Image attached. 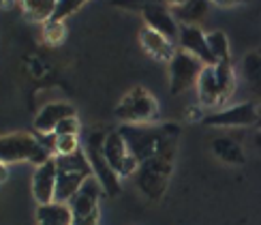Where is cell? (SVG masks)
Instances as JSON below:
<instances>
[{"mask_svg":"<svg viewBox=\"0 0 261 225\" xmlns=\"http://www.w3.org/2000/svg\"><path fill=\"white\" fill-rule=\"evenodd\" d=\"M120 135L128 146V153L133 155L139 163L144 161L176 150L178 137H180V127L167 122V124H122Z\"/></svg>","mask_w":261,"mask_h":225,"instance_id":"cell-1","label":"cell"},{"mask_svg":"<svg viewBox=\"0 0 261 225\" xmlns=\"http://www.w3.org/2000/svg\"><path fill=\"white\" fill-rule=\"evenodd\" d=\"M54 159H56V167H58L56 197H54V202L69 204L80 193L84 182L90 176H94L92 167H90V161H88V157H86L84 150H77V153L64 155V157H54Z\"/></svg>","mask_w":261,"mask_h":225,"instance_id":"cell-2","label":"cell"},{"mask_svg":"<svg viewBox=\"0 0 261 225\" xmlns=\"http://www.w3.org/2000/svg\"><path fill=\"white\" fill-rule=\"evenodd\" d=\"M199 101L205 107H221L223 103L229 101L236 90V75L231 69V60L219 62L214 67H203L199 82Z\"/></svg>","mask_w":261,"mask_h":225,"instance_id":"cell-3","label":"cell"},{"mask_svg":"<svg viewBox=\"0 0 261 225\" xmlns=\"http://www.w3.org/2000/svg\"><path fill=\"white\" fill-rule=\"evenodd\" d=\"M173 155L176 150H169V153L156 155L144 163H139L137 167V187L150 199H161L163 193H165L171 171H173Z\"/></svg>","mask_w":261,"mask_h":225,"instance_id":"cell-4","label":"cell"},{"mask_svg":"<svg viewBox=\"0 0 261 225\" xmlns=\"http://www.w3.org/2000/svg\"><path fill=\"white\" fill-rule=\"evenodd\" d=\"M49 159H54L51 153L39 144V139L35 135L11 133V135L0 137V161L5 165L17 163V161H28V163H37L41 167Z\"/></svg>","mask_w":261,"mask_h":225,"instance_id":"cell-5","label":"cell"},{"mask_svg":"<svg viewBox=\"0 0 261 225\" xmlns=\"http://www.w3.org/2000/svg\"><path fill=\"white\" fill-rule=\"evenodd\" d=\"M105 137L107 133L103 131H94L88 135V144H86V157L90 161V167H92V174L94 178L101 182L103 191L107 193L110 197H116L120 193V176L112 169V165L107 163V159L103 155V144H105Z\"/></svg>","mask_w":261,"mask_h":225,"instance_id":"cell-6","label":"cell"},{"mask_svg":"<svg viewBox=\"0 0 261 225\" xmlns=\"http://www.w3.org/2000/svg\"><path fill=\"white\" fill-rule=\"evenodd\" d=\"M116 116L126 124H148L159 116V105L148 90L133 88L116 107Z\"/></svg>","mask_w":261,"mask_h":225,"instance_id":"cell-7","label":"cell"},{"mask_svg":"<svg viewBox=\"0 0 261 225\" xmlns=\"http://www.w3.org/2000/svg\"><path fill=\"white\" fill-rule=\"evenodd\" d=\"M101 182L90 176L75 195L69 206L73 212V225H99V199L103 195Z\"/></svg>","mask_w":261,"mask_h":225,"instance_id":"cell-8","label":"cell"},{"mask_svg":"<svg viewBox=\"0 0 261 225\" xmlns=\"http://www.w3.org/2000/svg\"><path fill=\"white\" fill-rule=\"evenodd\" d=\"M205 64L191 56L189 52H176L173 58L169 62V73H171V94H180L184 90H189L191 86H195L199 82V75L203 71Z\"/></svg>","mask_w":261,"mask_h":225,"instance_id":"cell-9","label":"cell"},{"mask_svg":"<svg viewBox=\"0 0 261 225\" xmlns=\"http://www.w3.org/2000/svg\"><path fill=\"white\" fill-rule=\"evenodd\" d=\"M103 155L118 176H130L139 167V161L128 153V146L124 142V137L120 135V131L107 133L103 144Z\"/></svg>","mask_w":261,"mask_h":225,"instance_id":"cell-10","label":"cell"},{"mask_svg":"<svg viewBox=\"0 0 261 225\" xmlns=\"http://www.w3.org/2000/svg\"><path fill=\"white\" fill-rule=\"evenodd\" d=\"M257 122V107L253 103H240L227 110L208 114L203 118V124L208 127H248Z\"/></svg>","mask_w":261,"mask_h":225,"instance_id":"cell-11","label":"cell"},{"mask_svg":"<svg viewBox=\"0 0 261 225\" xmlns=\"http://www.w3.org/2000/svg\"><path fill=\"white\" fill-rule=\"evenodd\" d=\"M180 47L184 52H189L191 56L199 58L205 67H214V64H219L214 60L212 52L208 47V41H205V35L197 28V26H180Z\"/></svg>","mask_w":261,"mask_h":225,"instance_id":"cell-12","label":"cell"},{"mask_svg":"<svg viewBox=\"0 0 261 225\" xmlns=\"http://www.w3.org/2000/svg\"><path fill=\"white\" fill-rule=\"evenodd\" d=\"M56 176H58L56 159H49L47 163L37 167L35 178H32V193H35L39 206L51 204L54 197H56Z\"/></svg>","mask_w":261,"mask_h":225,"instance_id":"cell-13","label":"cell"},{"mask_svg":"<svg viewBox=\"0 0 261 225\" xmlns=\"http://www.w3.org/2000/svg\"><path fill=\"white\" fill-rule=\"evenodd\" d=\"M144 19H146L148 28H152L154 32H159V35H163L169 43L178 41L180 26H178V21L173 19V15L169 13L165 7H161V5H146Z\"/></svg>","mask_w":261,"mask_h":225,"instance_id":"cell-14","label":"cell"},{"mask_svg":"<svg viewBox=\"0 0 261 225\" xmlns=\"http://www.w3.org/2000/svg\"><path fill=\"white\" fill-rule=\"evenodd\" d=\"M73 116H75L73 105H69V103H49V105L43 107V110L39 112V116L35 118V131L41 133V135L54 133L62 120L73 118Z\"/></svg>","mask_w":261,"mask_h":225,"instance_id":"cell-15","label":"cell"},{"mask_svg":"<svg viewBox=\"0 0 261 225\" xmlns=\"http://www.w3.org/2000/svg\"><path fill=\"white\" fill-rule=\"evenodd\" d=\"M141 45H144V49L148 52V54H152L154 58H159V60H169L171 62V58H173V43H169L163 35H159V32H154L152 28H144L141 30Z\"/></svg>","mask_w":261,"mask_h":225,"instance_id":"cell-16","label":"cell"},{"mask_svg":"<svg viewBox=\"0 0 261 225\" xmlns=\"http://www.w3.org/2000/svg\"><path fill=\"white\" fill-rule=\"evenodd\" d=\"M39 225H73V212L69 204H43L37 210Z\"/></svg>","mask_w":261,"mask_h":225,"instance_id":"cell-17","label":"cell"},{"mask_svg":"<svg viewBox=\"0 0 261 225\" xmlns=\"http://www.w3.org/2000/svg\"><path fill=\"white\" fill-rule=\"evenodd\" d=\"M212 150H214L216 157L225 161V163H231V165H242L244 163L242 148L231 137H216L212 142Z\"/></svg>","mask_w":261,"mask_h":225,"instance_id":"cell-18","label":"cell"},{"mask_svg":"<svg viewBox=\"0 0 261 225\" xmlns=\"http://www.w3.org/2000/svg\"><path fill=\"white\" fill-rule=\"evenodd\" d=\"M208 3H203V0H189V3H180L176 5V17L182 21V26H193L197 24V21L208 13Z\"/></svg>","mask_w":261,"mask_h":225,"instance_id":"cell-19","label":"cell"},{"mask_svg":"<svg viewBox=\"0 0 261 225\" xmlns=\"http://www.w3.org/2000/svg\"><path fill=\"white\" fill-rule=\"evenodd\" d=\"M242 71H244V78H246L248 86L253 88V92L261 94V54H257V52L246 54L242 60Z\"/></svg>","mask_w":261,"mask_h":225,"instance_id":"cell-20","label":"cell"},{"mask_svg":"<svg viewBox=\"0 0 261 225\" xmlns=\"http://www.w3.org/2000/svg\"><path fill=\"white\" fill-rule=\"evenodd\" d=\"M24 11L28 19L32 21H47L54 17V11H56V3L54 0H28V3H24Z\"/></svg>","mask_w":261,"mask_h":225,"instance_id":"cell-21","label":"cell"},{"mask_svg":"<svg viewBox=\"0 0 261 225\" xmlns=\"http://www.w3.org/2000/svg\"><path fill=\"white\" fill-rule=\"evenodd\" d=\"M205 41H208V47H210L216 62H227L229 60V41H227L225 32H221V30L208 32V35H205Z\"/></svg>","mask_w":261,"mask_h":225,"instance_id":"cell-22","label":"cell"},{"mask_svg":"<svg viewBox=\"0 0 261 225\" xmlns=\"http://www.w3.org/2000/svg\"><path fill=\"white\" fill-rule=\"evenodd\" d=\"M56 157H64V155H73L80 150L77 144V135H56Z\"/></svg>","mask_w":261,"mask_h":225,"instance_id":"cell-23","label":"cell"},{"mask_svg":"<svg viewBox=\"0 0 261 225\" xmlns=\"http://www.w3.org/2000/svg\"><path fill=\"white\" fill-rule=\"evenodd\" d=\"M84 5V0H58L56 3V11H54V21H62L64 17H69L71 13H75L80 7Z\"/></svg>","mask_w":261,"mask_h":225,"instance_id":"cell-24","label":"cell"},{"mask_svg":"<svg viewBox=\"0 0 261 225\" xmlns=\"http://www.w3.org/2000/svg\"><path fill=\"white\" fill-rule=\"evenodd\" d=\"M43 35H45V39L49 43H60L64 39V26H62V21H54L49 19L45 26H43Z\"/></svg>","mask_w":261,"mask_h":225,"instance_id":"cell-25","label":"cell"},{"mask_svg":"<svg viewBox=\"0 0 261 225\" xmlns=\"http://www.w3.org/2000/svg\"><path fill=\"white\" fill-rule=\"evenodd\" d=\"M54 133H56V135H77V133H80V120H77V116L62 120V122L56 127V131H54Z\"/></svg>","mask_w":261,"mask_h":225,"instance_id":"cell-26","label":"cell"},{"mask_svg":"<svg viewBox=\"0 0 261 225\" xmlns=\"http://www.w3.org/2000/svg\"><path fill=\"white\" fill-rule=\"evenodd\" d=\"M3 180H7V165L0 161V182H3Z\"/></svg>","mask_w":261,"mask_h":225,"instance_id":"cell-27","label":"cell"},{"mask_svg":"<svg viewBox=\"0 0 261 225\" xmlns=\"http://www.w3.org/2000/svg\"><path fill=\"white\" fill-rule=\"evenodd\" d=\"M255 146L261 150V131H257V135H255Z\"/></svg>","mask_w":261,"mask_h":225,"instance_id":"cell-28","label":"cell"},{"mask_svg":"<svg viewBox=\"0 0 261 225\" xmlns=\"http://www.w3.org/2000/svg\"><path fill=\"white\" fill-rule=\"evenodd\" d=\"M257 124H259V127H261V105H259V107H257Z\"/></svg>","mask_w":261,"mask_h":225,"instance_id":"cell-29","label":"cell"}]
</instances>
